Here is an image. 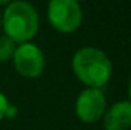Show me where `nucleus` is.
Wrapping results in <instances>:
<instances>
[{
  "instance_id": "obj_1",
  "label": "nucleus",
  "mask_w": 131,
  "mask_h": 130,
  "mask_svg": "<svg viewBox=\"0 0 131 130\" xmlns=\"http://www.w3.org/2000/svg\"><path fill=\"white\" fill-rule=\"evenodd\" d=\"M72 69L76 78L90 89L105 86L113 72V64L105 52L96 48L79 49L72 60Z\"/></svg>"
},
{
  "instance_id": "obj_2",
  "label": "nucleus",
  "mask_w": 131,
  "mask_h": 130,
  "mask_svg": "<svg viewBox=\"0 0 131 130\" xmlns=\"http://www.w3.org/2000/svg\"><path fill=\"white\" fill-rule=\"evenodd\" d=\"M38 14L31 3L15 0L8 5L3 12L2 26L6 37L15 43H28L38 31Z\"/></svg>"
},
{
  "instance_id": "obj_3",
  "label": "nucleus",
  "mask_w": 131,
  "mask_h": 130,
  "mask_svg": "<svg viewBox=\"0 0 131 130\" xmlns=\"http://www.w3.org/2000/svg\"><path fill=\"white\" fill-rule=\"evenodd\" d=\"M47 18L57 31L72 34L82 23V11L75 0H50L47 6Z\"/></svg>"
},
{
  "instance_id": "obj_4",
  "label": "nucleus",
  "mask_w": 131,
  "mask_h": 130,
  "mask_svg": "<svg viewBox=\"0 0 131 130\" xmlns=\"http://www.w3.org/2000/svg\"><path fill=\"white\" fill-rule=\"evenodd\" d=\"M14 67L15 70L25 77V78H37L38 75H41L43 69H44V54L43 51L32 43H21L14 55Z\"/></svg>"
},
{
  "instance_id": "obj_5",
  "label": "nucleus",
  "mask_w": 131,
  "mask_h": 130,
  "mask_svg": "<svg viewBox=\"0 0 131 130\" xmlns=\"http://www.w3.org/2000/svg\"><path fill=\"white\" fill-rule=\"evenodd\" d=\"M76 116L82 123H96L105 113V97L99 89H85L76 99Z\"/></svg>"
},
{
  "instance_id": "obj_6",
  "label": "nucleus",
  "mask_w": 131,
  "mask_h": 130,
  "mask_svg": "<svg viewBox=\"0 0 131 130\" xmlns=\"http://www.w3.org/2000/svg\"><path fill=\"white\" fill-rule=\"evenodd\" d=\"M105 130H130L131 129V103L119 101L104 113Z\"/></svg>"
},
{
  "instance_id": "obj_7",
  "label": "nucleus",
  "mask_w": 131,
  "mask_h": 130,
  "mask_svg": "<svg viewBox=\"0 0 131 130\" xmlns=\"http://www.w3.org/2000/svg\"><path fill=\"white\" fill-rule=\"evenodd\" d=\"M17 49V44L14 40H11L6 35L0 37V61H8L12 58L14 52Z\"/></svg>"
},
{
  "instance_id": "obj_8",
  "label": "nucleus",
  "mask_w": 131,
  "mask_h": 130,
  "mask_svg": "<svg viewBox=\"0 0 131 130\" xmlns=\"http://www.w3.org/2000/svg\"><path fill=\"white\" fill-rule=\"evenodd\" d=\"M8 99L6 97L0 92V119H3L5 118V115H6V110H8Z\"/></svg>"
},
{
  "instance_id": "obj_9",
  "label": "nucleus",
  "mask_w": 131,
  "mask_h": 130,
  "mask_svg": "<svg viewBox=\"0 0 131 130\" xmlns=\"http://www.w3.org/2000/svg\"><path fill=\"white\" fill-rule=\"evenodd\" d=\"M128 95H130V103H131V80H130V86H128Z\"/></svg>"
},
{
  "instance_id": "obj_10",
  "label": "nucleus",
  "mask_w": 131,
  "mask_h": 130,
  "mask_svg": "<svg viewBox=\"0 0 131 130\" xmlns=\"http://www.w3.org/2000/svg\"><path fill=\"white\" fill-rule=\"evenodd\" d=\"M12 0H0V5H5V3H11Z\"/></svg>"
},
{
  "instance_id": "obj_11",
  "label": "nucleus",
  "mask_w": 131,
  "mask_h": 130,
  "mask_svg": "<svg viewBox=\"0 0 131 130\" xmlns=\"http://www.w3.org/2000/svg\"><path fill=\"white\" fill-rule=\"evenodd\" d=\"M75 2H79V0H75Z\"/></svg>"
}]
</instances>
